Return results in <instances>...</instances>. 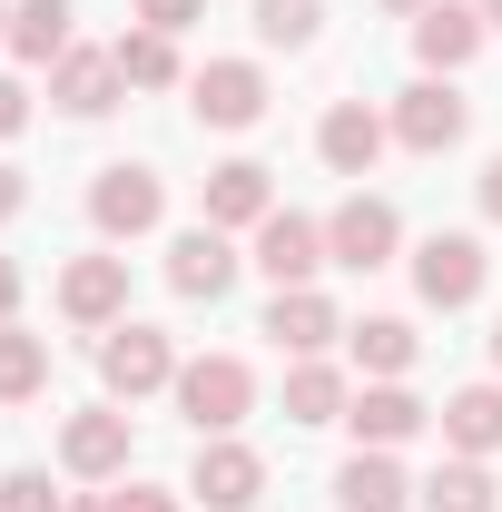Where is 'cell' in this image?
Instances as JSON below:
<instances>
[{
  "label": "cell",
  "instance_id": "cell-1",
  "mask_svg": "<svg viewBox=\"0 0 502 512\" xmlns=\"http://www.w3.org/2000/svg\"><path fill=\"white\" fill-rule=\"evenodd\" d=\"M247 404H256V375L237 365V355H197V365H178V414H188L197 434L247 424Z\"/></svg>",
  "mask_w": 502,
  "mask_h": 512
},
{
  "label": "cell",
  "instance_id": "cell-2",
  "mask_svg": "<svg viewBox=\"0 0 502 512\" xmlns=\"http://www.w3.org/2000/svg\"><path fill=\"white\" fill-rule=\"evenodd\" d=\"M99 375H109V394H158V384H178V355H168V335L158 325H109V345H99Z\"/></svg>",
  "mask_w": 502,
  "mask_h": 512
},
{
  "label": "cell",
  "instance_id": "cell-3",
  "mask_svg": "<svg viewBox=\"0 0 502 512\" xmlns=\"http://www.w3.org/2000/svg\"><path fill=\"white\" fill-rule=\"evenodd\" d=\"M394 237H404V217H394L384 197H345V207L325 217V256H335V266H355V276H365V266H384V256H394Z\"/></svg>",
  "mask_w": 502,
  "mask_h": 512
},
{
  "label": "cell",
  "instance_id": "cell-4",
  "mask_svg": "<svg viewBox=\"0 0 502 512\" xmlns=\"http://www.w3.org/2000/svg\"><path fill=\"white\" fill-rule=\"evenodd\" d=\"M188 493H197L207 512H247L256 493H266V463H256L247 444H227V434H217V444L197 434V473H188Z\"/></svg>",
  "mask_w": 502,
  "mask_h": 512
},
{
  "label": "cell",
  "instance_id": "cell-5",
  "mask_svg": "<svg viewBox=\"0 0 502 512\" xmlns=\"http://www.w3.org/2000/svg\"><path fill=\"white\" fill-rule=\"evenodd\" d=\"M188 99H197L207 128H256V119H266V79H256V60H207L188 79Z\"/></svg>",
  "mask_w": 502,
  "mask_h": 512
},
{
  "label": "cell",
  "instance_id": "cell-6",
  "mask_svg": "<svg viewBox=\"0 0 502 512\" xmlns=\"http://www.w3.org/2000/svg\"><path fill=\"white\" fill-rule=\"evenodd\" d=\"M384 138H394V128H384L365 99H335V109H325V128H315V148H325V168H335V178H375Z\"/></svg>",
  "mask_w": 502,
  "mask_h": 512
},
{
  "label": "cell",
  "instance_id": "cell-7",
  "mask_svg": "<svg viewBox=\"0 0 502 512\" xmlns=\"http://www.w3.org/2000/svg\"><path fill=\"white\" fill-rule=\"evenodd\" d=\"M414 286L434 296V306H473L483 296V237H424V256H414Z\"/></svg>",
  "mask_w": 502,
  "mask_h": 512
},
{
  "label": "cell",
  "instance_id": "cell-8",
  "mask_svg": "<svg viewBox=\"0 0 502 512\" xmlns=\"http://www.w3.org/2000/svg\"><path fill=\"white\" fill-rule=\"evenodd\" d=\"M158 207H168V188H158L148 168H99V188H89V217H99L109 237H148Z\"/></svg>",
  "mask_w": 502,
  "mask_h": 512
},
{
  "label": "cell",
  "instance_id": "cell-9",
  "mask_svg": "<svg viewBox=\"0 0 502 512\" xmlns=\"http://www.w3.org/2000/svg\"><path fill=\"white\" fill-rule=\"evenodd\" d=\"M256 266H266L276 286H306L315 266H325V227H315V217H296V207H276V217L256 227Z\"/></svg>",
  "mask_w": 502,
  "mask_h": 512
},
{
  "label": "cell",
  "instance_id": "cell-10",
  "mask_svg": "<svg viewBox=\"0 0 502 512\" xmlns=\"http://www.w3.org/2000/svg\"><path fill=\"white\" fill-rule=\"evenodd\" d=\"M463 119H473V109H463L443 79H414V89L394 99V138H404V148H424V158H434V148H453V138H463Z\"/></svg>",
  "mask_w": 502,
  "mask_h": 512
},
{
  "label": "cell",
  "instance_id": "cell-11",
  "mask_svg": "<svg viewBox=\"0 0 502 512\" xmlns=\"http://www.w3.org/2000/svg\"><path fill=\"white\" fill-rule=\"evenodd\" d=\"M168 286H178V296H207V306H217V296L237 286V247H227V227H188V237L168 247Z\"/></svg>",
  "mask_w": 502,
  "mask_h": 512
},
{
  "label": "cell",
  "instance_id": "cell-12",
  "mask_svg": "<svg viewBox=\"0 0 502 512\" xmlns=\"http://www.w3.org/2000/svg\"><path fill=\"white\" fill-rule=\"evenodd\" d=\"M119 50H60V79H50V99H60L69 119H99V109H119Z\"/></svg>",
  "mask_w": 502,
  "mask_h": 512
},
{
  "label": "cell",
  "instance_id": "cell-13",
  "mask_svg": "<svg viewBox=\"0 0 502 512\" xmlns=\"http://www.w3.org/2000/svg\"><path fill=\"white\" fill-rule=\"evenodd\" d=\"M60 306H69L79 325H109V316L128 306V256H79V266L60 276Z\"/></svg>",
  "mask_w": 502,
  "mask_h": 512
},
{
  "label": "cell",
  "instance_id": "cell-14",
  "mask_svg": "<svg viewBox=\"0 0 502 512\" xmlns=\"http://www.w3.org/2000/svg\"><path fill=\"white\" fill-rule=\"evenodd\" d=\"M276 207H266V168L256 158H227V168H207V227H266Z\"/></svg>",
  "mask_w": 502,
  "mask_h": 512
},
{
  "label": "cell",
  "instance_id": "cell-15",
  "mask_svg": "<svg viewBox=\"0 0 502 512\" xmlns=\"http://www.w3.org/2000/svg\"><path fill=\"white\" fill-rule=\"evenodd\" d=\"M266 335H276L286 355H315V345H335L345 325H335V306H325L315 286H276V306H266Z\"/></svg>",
  "mask_w": 502,
  "mask_h": 512
},
{
  "label": "cell",
  "instance_id": "cell-16",
  "mask_svg": "<svg viewBox=\"0 0 502 512\" xmlns=\"http://www.w3.org/2000/svg\"><path fill=\"white\" fill-rule=\"evenodd\" d=\"M60 463L89 473V483L119 473V463H128V414H69V424H60Z\"/></svg>",
  "mask_w": 502,
  "mask_h": 512
},
{
  "label": "cell",
  "instance_id": "cell-17",
  "mask_svg": "<svg viewBox=\"0 0 502 512\" xmlns=\"http://www.w3.org/2000/svg\"><path fill=\"white\" fill-rule=\"evenodd\" d=\"M414 50L434 69H463L483 50V10H463V0H434V10H414Z\"/></svg>",
  "mask_w": 502,
  "mask_h": 512
},
{
  "label": "cell",
  "instance_id": "cell-18",
  "mask_svg": "<svg viewBox=\"0 0 502 512\" xmlns=\"http://www.w3.org/2000/svg\"><path fill=\"white\" fill-rule=\"evenodd\" d=\"M443 444H453V453H493L502 444V384H463V394H443Z\"/></svg>",
  "mask_w": 502,
  "mask_h": 512
},
{
  "label": "cell",
  "instance_id": "cell-19",
  "mask_svg": "<svg viewBox=\"0 0 502 512\" xmlns=\"http://www.w3.org/2000/svg\"><path fill=\"white\" fill-rule=\"evenodd\" d=\"M345 424L384 453V444H404V434H424V404H414L404 384H375V394H355V414H345Z\"/></svg>",
  "mask_w": 502,
  "mask_h": 512
},
{
  "label": "cell",
  "instance_id": "cell-20",
  "mask_svg": "<svg viewBox=\"0 0 502 512\" xmlns=\"http://www.w3.org/2000/svg\"><path fill=\"white\" fill-rule=\"evenodd\" d=\"M69 20H79L69 0H20V10H10V50H20V60H60Z\"/></svg>",
  "mask_w": 502,
  "mask_h": 512
},
{
  "label": "cell",
  "instance_id": "cell-21",
  "mask_svg": "<svg viewBox=\"0 0 502 512\" xmlns=\"http://www.w3.org/2000/svg\"><path fill=\"white\" fill-rule=\"evenodd\" d=\"M335 503H345V512H394V503H404V473H394L384 453H355V463L335 473Z\"/></svg>",
  "mask_w": 502,
  "mask_h": 512
},
{
  "label": "cell",
  "instance_id": "cell-22",
  "mask_svg": "<svg viewBox=\"0 0 502 512\" xmlns=\"http://www.w3.org/2000/svg\"><path fill=\"white\" fill-rule=\"evenodd\" d=\"M424 512H493V473H483V453H453L434 483H424Z\"/></svg>",
  "mask_w": 502,
  "mask_h": 512
},
{
  "label": "cell",
  "instance_id": "cell-23",
  "mask_svg": "<svg viewBox=\"0 0 502 512\" xmlns=\"http://www.w3.org/2000/svg\"><path fill=\"white\" fill-rule=\"evenodd\" d=\"M345 335H355V365L365 375H404L414 365V325L404 316H365V325H345Z\"/></svg>",
  "mask_w": 502,
  "mask_h": 512
},
{
  "label": "cell",
  "instance_id": "cell-24",
  "mask_svg": "<svg viewBox=\"0 0 502 512\" xmlns=\"http://www.w3.org/2000/svg\"><path fill=\"white\" fill-rule=\"evenodd\" d=\"M119 79L128 89H168V79H178V40H168V30H128L119 40Z\"/></svg>",
  "mask_w": 502,
  "mask_h": 512
},
{
  "label": "cell",
  "instance_id": "cell-25",
  "mask_svg": "<svg viewBox=\"0 0 502 512\" xmlns=\"http://www.w3.org/2000/svg\"><path fill=\"white\" fill-rule=\"evenodd\" d=\"M286 414H296V424H335V414H345V375H335V365H296V375H286Z\"/></svg>",
  "mask_w": 502,
  "mask_h": 512
},
{
  "label": "cell",
  "instance_id": "cell-26",
  "mask_svg": "<svg viewBox=\"0 0 502 512\" xmlns=\"http://www.w3.org/2000/svg\"><path fill=\"white\" fill-rule=\"evenodd\" d=\"M40 375H50V345H40V335H20V325H0V404L40 394Z\"/></svg>",
  "mask_w": 502,
  "mask_h": 512
},
{
  "label": "cell",
  "instance_id": "cell-27",
  "mask_svg": "<svg viewBox=\"0 0 502 512\" xmlns=\"http://www.w3.org/2000/svg\"><path fill=\"white\" fill-rule=\"evenodd\" d=\"M315 20H325V0H256V40H286V50H306Z\"/></svg>",
  "mask_w": 502,
  "mask_h": 512
},
{
  "label": "cell",
  "instance_id": "cell-28",
  "mask_svg": "<svg viewBox=\"0 0 502 512\" xmlns=\"http://www.w3.org/2000/svg\"><path fill=\"white\" fill-rule=\"evenodd\" d=\"M0 512H69V503L40 483V473H10V483H0Z\"/></svg>",
  "mask_w": 502,
  "mask_h": 512
},
{
  "label": "cell",
  "instance_id": "cell-29",
  "mask_svg": "<svg viewBox=\"0 0 502 512\" xmlns=\"http://www.w3.org/2000/svg\"><path fill=\"white\" fill-rule=\"evenodd\" d=\"M197 10H207V0H138V20H148V30H168V40H178V30H188Z\"/></svg>",
  "mask_w": 502,
  "mask_h": 512
},
{
  "label": "cell",
  "instance_id": "cell-30",
  "mask_svg": "<svg viewBox=\"0 0 502 512\" xmlns=\"http://www.w3.org/2000/svg\"><path fill=\"white\" fill-rule=\"evenodd\" d=\"M109 512H178V493H158V483H128V493H109Z\"/></svg>",
  "mask_w": 502,
  "mask_h": 512
},
{
  "label": "cell",
  "instance_id": "cell-31",
  "mask_svg": "<svg viewBox=\"0 0 502 512\" xmlns=\"http://www.w3.org/2000/svg\"><path fill=\"white\" fill-rule=\"evenodd\" d=\"M20 119H30V99H20V79H0V138H10Z\"/></svg>",
  "mask_w": 502,
  "mask_h": 512
},
{
  "label": "cell",
  "instance_id": "cell-32",
  "mask_svg": "<svg viewBox=\"0 0 502 512\" xmlns=\"http://www.w3.org/2000/svg\"><path fill=\"white\" fill-rule=\"evenodd\" d=\"M20 197H30V188H20V168H0V217H20Z\"/></svg>",
  "mask_w": 502,
  "mask_h": 512
},
{
  "label": "cell",
  "instance_id": "cell-33",
  "mask_svg": "<svg viewBox=\"0 0 502 512\" xmlns=\"http://www.w3.org/2000/svg\"><path fill=\"white\" fill-rule=\"evenodd\" d=\"M10 296H20V266L0 256V325H10Z\"/></svg>",
  "mask_w": 502,
  "mask_h": 512
},
{
  "label": "cell",
  "instance_id": "cell-34",
  "mask_svg": "<svg viewBox=\"0 0 502 512\" xmlns=\"http://www.w3.org/2000/svg\"><path fill=\"white\" fill-rule=\"evenodd\" d=\"M483 207H493V217H502V158H493V168H483Z\"/></svg>",
  "mask_w": 502,
  "mask_h": 512
},
{
  "label": "cell",
  "instance_id": "cell-35",
  "mask_svg": "<svg viewBox=\"0 0 502 512\" xmlns=\"http://www.w3.org/2000/svg\"><path fill=\"white\" fill-rule=\"evenodd\" d=\"M384 10H434V0H384Z\"/></svg>",
  "mask_w": 502,
  "mask_h": 512
},
{
  "label": "cell",
  "instance_id": "cell-36",
  "mask_svg": "<svg viewBox=\"0 0 502 512\" xmlns=\"http://www.w3.org/2000/svg\"><path fill=\"white\" fill-rule=\"evenodd\" d=\"M483 20H493V30H502V0H483Z\"/></svg>",
  "mask_w": 502,
  "mask_h": 512
},
{
  "label": "cell",
  "instance_id": "cell-37",
  "mask_svg": "<svg viewBox=\"0 0 502 512\" xmlns=\"http://www.w3.org/2000/svg\"><path fill=\"white\" fill-rule=\"evenodd\" d=\"M69 512H109V503H69Z\"/></svg>",
  "mask_w": 502,
  "mask_h": 512
},
{
  "label": "cell",
  "instance_id": "cell-38",
  "mask_svg": "<svg viewBox=\"0 0 502 512\" xmlns=\"http://www.w3.org/2000/svg\"><path fill=\"white\" fill-rule=\"evenodd\" d=\"M493 365H502V325H493Z\"/></svg>",
  "mask_w": 502,
  "mask_h": 512
},
{
  "label": "cell",
  "instance_id": "cell-39",
  "mask_svg": "<svg viewBox=\"0 0 502 512\" xmlns=\"http://www.w3.org/2000/svg\"><path fill=\"white\" fill-rule=\"evenodd\" d=\"M0 30H10V10H0Z\"/></svg>",
  "mask_w": 502,
  "mask_h": 512
}]
</instances>
